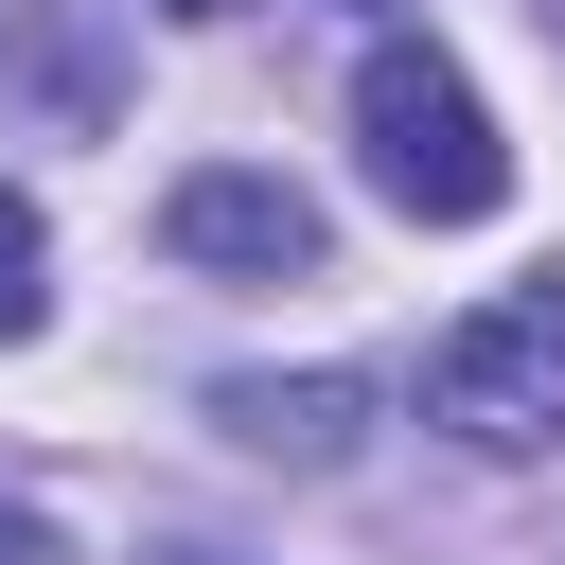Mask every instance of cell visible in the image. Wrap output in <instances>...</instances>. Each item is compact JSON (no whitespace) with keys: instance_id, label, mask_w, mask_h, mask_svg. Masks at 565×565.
Returning a JSON list of instances; mask_svg holds the SVG:
<instances>
[{"instance_id":"cell-9","label":"cell","mask_w":565,"mask_h":565,"mask_svg":"<svg viewBox=\"0 0 565 565\" xmlns=\"http://www.w3.org/2000/svg\"><path fill=\"white\" fill-rule=\"evenodd\" d=\"M177 565H212V547H177Z\"/></svg>"},{"instance_id":"cell-7","label":"cell","mask_w":565,"mask_h":565,"mask_svg":"<svg viewBox=\"0 0 565 565\" xmlns=\"http://www.w3.org/2000/svg\"><path fill=\"white\" fill-rule=\"evenodd\" d=\"M0 565H53V530H35V512H0Z\"/></svg>"},{"instance_id":"cell-2","label":"cell","mask_w":565,"mask_h":565,"mask_svg":"<svg viewBox=\"0 0 565 565\" xmlns=\"http://www.w3.org/2000/svg\"><path fill=\"white\" fill-rule=\"evenodd\" d=\"M424 406H441L477 459H530V441H565V282H512V300H477V318L424 353Z\"/></svg>"},{"instance_id":"cell-3","label":"cell","mask_w":565,"mask_h":565,"mask_svg":"<svg viewBox=\"0 0 565 565\" xmlns=\"http://www.w3.org/2000/svg\"><path fill=\"white\" fill-rule=\"evenodd\" d=\"M159 247L212 265V282H318V194L265 177V159H194V177L159 194Z\"/></svg>"},{"instance_id":"cell-6","label":"cell","mask_w":565,"mask_h":565,"mask_svg":"<svg viewBox=\"0 0 565 565\" xmlns=\"http://www.w3.org/2000/svg\"><path fill=\"white\" fill-rule=\"evenodd\" d=\"M35 282H53V230L35 194H0V335H35Z\"/></svg>"},{"instance_id":"cell-8","label":"cell","mask_w":565,"mask_h":565,"mask_svg":"<svg viewBox=\"0 0 565 565\" xmlns=\"http://www.w3.org/2000/svg\"><path fill=\"white\" fill-rule=\"evenodd\" d=\"M159 18H230V0H159Z\"/></svg>"},{"instance_id":"cell-5","label":"cell","mask_w":565,"mask_h":565,"mask_svg":"<svg viewBox=\"0 0 565 565\" xmlns=\"http://www.w3.org/2000/svg\"><path fill=\"white\" fill-rule=\"evenodd\" d=\"M353 406H371L353 371H300V388H265V371H247V388H212V424H230V441H265V459H335V441H353Z\"/></svg>"},{"instance_id":"cell-1","label":"cell","mask_w":565,"mask_h":565,"mask_svg":"<svg viewBox=\"0 0 565 565\" xmlns=\"http://www.w3.org/2000/svg\"><path fill=\"white\" fill-rule=\"evenodd\" d=\"M353 141H371V194L424 212V230H477V212L512 194V141L477 124V88H459L424 35H371V71H353Z\"/></svg>"},{"instance_id":"cell-4","label":"cell","mask_w":565,"mask_h":565,"mask_svg":"<svg viewBox=\"0 0 565 565\" xmlns=\"http://www.w3.org/2000/svg\"><path fill=\"white\" fill-rule=\"evenodd\" d=\"M0 88H35L53 124H106V0H0Z\"/></svg>"}]
</instances>
